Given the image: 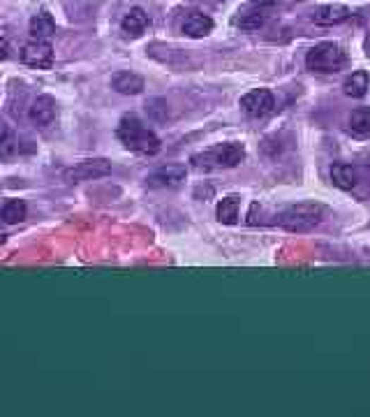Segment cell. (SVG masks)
Returning a JSON list of instances; mask_svg holds the SVG:
<instances>
[{"mask_svg": "<svg viewBox=\"0 0 370 417\" xmlns=\"http://www.w3.org/2000/svg\"><path fill=\"white\" fill-rule=\"evenodd\" d=\"M119 137L125 144V148H130L134 153L141 155H155L160 151V139L153 130H148L134 114H128L121 119L119 125Z\"/></svg>", "mask_w": 370, "mask_h": 417, "instance_id": "cell-1", "label": "cell"}, {"mask_svg": "<svg viewBox=\"0 0 370 417\" xmlns=\"http://www.w3.org/2000/svg\"><path fill=\"white\" fill-rule=\"evenodd\" d=\"M306 65H308V70L322 72V74L340 72L345 65H347V54H345L335 42H319V45H315L308 52Z\"/></svg>", "mask_w": 370, "mask_h": 417, "instance_id": "cell-2", "label": "cell"}, {"mask_svg": "<svg viewBox=\"0 0 370 417\" xmlns=\"http://www.w3.org/2000/svg\"><path fill=\"white\" fill-rule=\"evenodd\" d=\"M243 158H246V148H243V144L229 141V144L213 146L204 153L192 155V165L204 167V170H213V167H237L239 163H243Z\"/></svg>", "mask_w": 370, "mask_h": 417, "instance_id": "cell-3", "label": "cell"}, {"mask_svg": "<svg viewBox=\"0 0 370 417\" xmlns=\"http://www.w3.org/2000/svg\"><path fill=\"white\" fill-rule=\"evenodd\" d=\"M326 208L322 204H297L280 216V225L290 232H310L322 223Z\"/></svg>", "mask_w": 370, "mask_h": 417, "instance_id": "cell-4", "label": "cell"}, {"mask_svg": "<svg viewBox=\"0 0 370 417\" xmlns=\"http://www.w3.org/2000/svg\"><path fill=\"white\" fill-rule=\"evenodd\" d=\"M241 107L250 119H264V116L275 112V98L271 90L257 88V90H250V93L241 98Z\"/></svg>", "mask_w": 370, "mask_h": 417, "instance_id": "cell-5", "label": "cell"}, {"mask_svg": "<svg viewBox=\"0 0 370 417\" xmlns=\"http://www.w3.org/2000/svg\"><path fill=\"white\" fill-rule=\"evenodd\" d=\"M21 63L35 70H49L54 65V47L49 42H30L21 49Z\"/></svg>", "mask_w": 370, "mask_h": 417, "instance_id": "cell-6", "label": "cell"}, {"mask_svg": "<svg viewBox=\"0 0 370 417\" xmlns=\"http://www.w3.org/2000/svg\"><path fill=\"white\" fill-rule=\"evenodd\" d=\"M185 177H188L185 165H165L160 170L150 172L146 181L150 188H179Z\"/></svg>", "mask_w": 370, "mask_h": 417, "instance_id": "cell-7", "label": "cell"}, {"mask_svg": "<svg viewBox=\"0 0 370 417\" xmlns=\"http://www.w3.org/2000/svg\"><path fill=\"white\" fill-rule=\"evenodd\" d=\"M109 172H112V163L105 160V158H90V160L79 163L67 174H70L74 181H90V179H102Z\"/></svg>", "mask_w": 370, "mask_h": 417, "instance_id": "cell-8", "label": "cell"}, {"mask_svg": "<svg viewBox=\"0 0 370 417\" xmlns=\"http://www.w3.org/2000/svg\"><path fill=\"white\" fill-rule=\"evenodd\" d=\"M56 119V100L52 95H40L30 107V121L37 128H47Z\"/></svg>", "mask_w": 370, "mask_h": 417, "instance_id": "cell-9", "label": "cell"}, {"mask_svg": "<svg viewBox=\"0 0 370 417\" xmlns=\"http://www.w3.org/2000/svg\"><path fill=\"white\" fill-rule=\"evenodd\" d=\"M350 19V10L345 5H322L313 12V21L317 26H338Z\"/></svg>", "mask_w": 370, "mask_h": 417, "instance_id": "cell-10", "label": "cell"}, {"mask_svg": "<svg viewBox=\"0 0 370 417\" xmlns=\"http://www.w3.org/2000/svg\"><path fill=\"white\" fill-rule=\"evenodd\" d=\"M213 30V19L201 12H190L183 19V33L188 37H204Z\"/></svg>", "mask_w": 370, "mask_h": 417, "instance_id": "cell-11", "label": "cell"}, {"mask_svg": "<svg viewBox=\"0 0 370 417\" xmlns=\"http://www.w3.org/2000/svg\"><path fill=\"white\" fill-rule=\"evenodd\" d=\"M112 86L123 95H139L144 90V79L134 72H116L112 77Z\"/></svg>", "mask_w": 370, "mask_h": 417, "instance_id": "cell-12", "label": "cell"}, {"mask_svg": "<svg viewBox=\"0 0 370 417\" xmlns=\"http://www.w3.org/2000/svg\"><path fill=\"white\" fill-rule=\"evenodd\" d=\"M148 23H150L148 14L141 10V7H132V10L123 16V33L130 37H137L148 28Z\"/></svg>", "mask_w": 370, "mask_h": 417, "instance_id": "cell-13", "label": "cell"}, {"mask_svg": "<svg viewBox=\"0 0 370 417\" xmlns=\"http://www.w3.org/2000/svg\"><path fill=\"white\" fill-rule=\"evenodd\" d=\"M56 33V21L49 12H40L30 19V35L32 40L47 42Z\"/></svg>", "mask_w": 370, "mask_h": 417, "instance_id": "cell-14", "label": "cell"}, {"mask_svg": "<svg viewBox=\"0 0 370 417\" xmlns=\"http://www.w3.org/2000/svg\"><path fill=\"white\" fill-rule=\"evenodd\" d=\"M331 181L342 190H352L359 186V170L354 165H333Z\"/></svg>", "mask_w": 370, "mask_h": 417, "instance_id": "cell-15", "label": "cell"}, {"mask_svg": "<svg viewBox=\"0 0 370 417\" xmlns=\"http://www.w3.org/2000/svg\"><path fill=\"white\" fill-rule=\"evenodd\" d=\"M350 132L357 137H370V107H359L352 112Z\"/></svg>", "mask_w": 370, "mask_h": 417, "instance_id": "cell-16", "label": "cell"}, {"mask_svg": "<svg viewBox=\"0 0 370 417\" xmlns=\"http://www.w3.org/2000/svg\"><path fill=\"white\" fill-rule=\"evenodd\" d=\"M26 211L28 208H26V202H23V199H7V202L0 206V218L10 225H16L26 218Z\"/></svg>", "mask_w": 370, "mask_h": 417, "instance_id": "cell-17", "label": "cell"}, {"mask_svg": "<svg viewBox=\"0 0 370 417\" xmlns=\"http://www.w3.org/2000/svg\"><path fill=\"white\" fill-rule=\"evenodd\" d=\"M266 21V14L262 7H257V10H248V12H239V16L234 19V23L241 28V30H257L262 28Z\"/></svg>", "mask_w": 370, "mask_h": 417, "instance_id": "cell-18", "label": "cell"}, {"mask_svg": "<svg viewBox=\"0 0 370 417\" xmlns=\"http://www.w3.org/2000/svg\"><path fill=\"white\" fill-rule=\"evenodd\" d=\"M368 86H370V77L366 72H354L352 77L345 81V93L350 98H364L368 93Z\"/></svg>", "mask_w": 370, "mask_h": 417, "instance_id": "cell-19", "label": "cell"}, {"mask_svg": "<svg viewBox=\"0 0 370 417\" xmlns=\"http://www.w3.org/2000/svg\"><path fill=\"white\" fill-rule=\"evenodd\" d=\"M239 218V197H225L217 204V221L225 225H234Z\"/></svg>", "mask_w": 370, "mask_h": 417, "instance_id": "cell-20", "label": "cell"}, {"mask_svg": "<svg viewBox=\"0 0 370 417\" xmlns=\"http://www.w3.org/2000/svg\"><path fill=\"white\" fill-rule=\"evenodd\" d=\"M14 148V132L10 130V125L0 123V158L10 155Z\"/></svg>", "mask_w": 370, "mask_h": 417, "instance_id": "cell-21", "label": "cell"}, {"mask_svg": "<svg viewBox=\"0 0 370 417\" xmlns=\"http://www.w3.org/2000/svg\"><path fill=\"white\" fill-rule=\"evenodd\" d=\"M146 110L148 114L153 116L155 121H165L167 119V102L165 100H148V105H146Z\"/></svg>", "mask_w": 370, "mask_h": 417, "instance_id": "cell-22", "label": "cell"}, {"mask_svg": "<svg viewBox=\"0 0 370 417\" xmlns=\"http://www.w3.org/2000/svg\"><path fill=\"white\" fill-rule=\"evenodd\" d=\"M19 151L21 153H35V141H32L30 137H21V141H19Z\"/></svg>", "mask_w": 370, "mask_h": 417, "instance_id": "cell-23", "label": "cell"}, {"mask_svg": "<svg viewBox=\"0 0 370 417\" xmlns=\"http://www.w3.org/2000/svg\"><path fill=\"white\" fill-rule=\"evenodd\" d=\"M250 3L255 7H262V10H266V7H275L280 0H250Z\"/></svg>", "mask_w": 370, "mask_h": 417, "instance_id": "cell-24", "label": "cell"}, {"mask_svg": "<svg viewBox=\"0 0 370 417\" xmlns=\"http://www.w3.org/2000/svg\"><path fill=\"white\" fill-rule=\"evenodd\" d=\"M7 54H10V45H7L5 37H0V61H5Z\"/></svg>", "mask_w": 370, "mask_h": 417, "instance_id": "cell-25", "label": "cell"}, {"mask_svg": "<svg viewBox=\"0 0 370 417\" xmlns=\"http://www.w3.org/2000/svg\"><path fill=\"white\" fill-rule=\"evenodd\" d=\"M0 244H5V235H0Z\"/></svg>", "mask_w": 370, "mask_h": 417, "instance_id": "cell-26", "label": "cell"}]
</instances>
